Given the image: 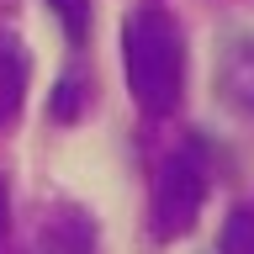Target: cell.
<instances>
[{"instance_id":"cell-6","label":"cell","mask_w":254,"mask_h":254,"mask_svg":"<svg viewBox=\"0 0 254 254\" xmlns=\"http://www.w3.org/2000/svg\"><path fill=\"white\" fill-rule=\"evenodd\" d=\"M85 101H90V79L79 74V69H64L53 95H48V111H53L59 122H74L79 111H85Z\"/></svg>"},{"instance_id":"cell-9","label":"cell","mask_w":254,"mask_h":254,"mask_svg":"<svg viewBox=\"0 0 254 254\" xmlns=\"http://www.w3.org/2000/svg\"><path fill=\"white\" fill-rule=\"evenodd\" d=\"M5 228H11V190H5V180H0V238H5Z\"/></svg>"},{"instance_id":"cell-3","label":"cell","mask_w":254,"mask_h":254,"mask_svg":"<svg viewBox=\"0 0 254 254\" xmlns=\"http://www.w3.org/2000/svg\"><path fill=\"white\" fill-rule=\"evenodd\" d=\"M212 95L222 101V111L254 122V32L249 27L222 32L217 64H212Z\"/></svg>"},{"instance_id":"cell-4","label":"cell","mask_w":254,"mask_h":254,"mask_svg":"<svg viewBox=\"0 0 254 254\" xmlns=\"http://www.w3.org/2000/svg\"><path fill=\"white\" fill-rule=\"evenodd\" d=\"M27 48H21V37H11V32H0V127L16 122V111H21V101H27Z\"/></svg>"},{"instance_id":"cell-2","label":"cell","mask_w":254,"mask_h":254,"mask_svg":"<svg viewBox=\"0 0 254 254\" xmlns=\"http://www.w3.org/2000/svg\"><path fill=\"white\" fill-rule=\"evenodd\" d=\"M206 186H212V164H206L201 143H180L175 154L159 159L154 190H148V228L159 244H175L196 228L206 206Z\"/></svg>"},{"instance_id":"cell-5","label":"cell","mask_w":254,"mask_h":254,"mask_svg":"<svg viewBox=\"0 0 254 254\" xmlns=\"http://www.w3.org/2000/svg\"><path fill=\"white\" fill-rule=\"evenodd\" d=\"M37 254H95V222L85 212H59L37 228Z\"/></svg>"},{"instance_id":"cell-1","label":"cell","mask_w":254,"mask_h":254,"mask_svg":"<svg viewBox=\"0 0 254 254\" xmlns=\"http://www.w3.org/2000/svg\"><path fill=\"white\" fill-rule=\"evenodd\" d=\"M122 69L127 90L148 117H170L186 95V37L159 5H132L122 16Z\"/></svg>"},{"instance_id":"cell-7","label":"cell","mask_w":254,"mask_h":254,"mask_svg":"<svg viewBox=\"0 0 254 254\" xmlns=\"http://www.w3.org/2000/svg\"><path fill=\"white\" fill-rule=\"evenodd\" d=\"M217 254H254V201H238L233 212L222 217Z\"/></svg>"},{"instance_id":"cell-8","label":"cell","mask_w":254,"mask_h":254,"mask_svg":"<svg viewBox=\"0 0 254 254\" xmlns=\"http://www.w3.org/2000/svg\"><path fill=\"white\" fill-rule=\"evenodd\" d=\"M48 5H53V16L64 21L69 48H85V37H90V0H48Z\"/></svg>"}]
</instances>
